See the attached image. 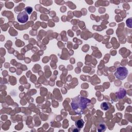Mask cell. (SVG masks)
Masks as SVG:
<instances>
[{"mask_svg": "<svg viewBox=\"0 0 132 132\" xmlns=\"http://www.w3.org/2000/svg\"><path fill=\"white\" fill-rule=\"evenodd\" d=\"M90 102L91 101L88 98L78 96L72 99L71 106L73 110L77 114L80 115L83 114V111L87 108Z\"/></svg>", "mask_w": 132, "mask_h": 132, "instance_id": "obj_1", "label": "cell"}, {"mask_svg": "<svg viewBox=\"0 0 132 132\" xmlns=\"http://www.w3.org/2000/svg\"><path fill=\"white\" fill-rule=\"evenodd\" d=\"M128 73V71L126 68L124 67H120L117 69L114 75L118 79L123 80L127 77Z\"/></svg>", "mask_w": 132, "mask_h": 132, "instance_id": "obj_2", "label": "cell"}, {"mask_svg": "<svg viewBox=\"0 0 132 132\" xmlns=\"http://www.w3.org/2000/svg\"><path fill=\"white\" fill-rule=\"evenodd\" d=\"M17 20L20 23H25L28 20V14L25 11L19 13L17 16Z\"/></svg>", "mask_w": 132, "mask_h": 132, "instance_id": "obj_3", "label": "cell"}, {"mask_svg": "<svg viewBox=\"0 0 132 132\" xmlns=\"http://www.w3.org/2000/svg\"><path fill=\"white\" fill-rule=\"evenodd\" d=\"M116 95L119 99H123V98L125 97V96L126 95V90L124 89L121 88L119 89V90L118 91V92L116 93Z\"/></svg>", "mask_w": 132, "mask_h": 132, "instance_id": "obj_4", "label": "cell"}, {"mask_svg": "<svg viewBox=\"0 0 132 132\" xmlns=\"http://www.w3.org/2000/svg\"><path fill=\"white\" fill-rule=\"evenodd\" d=\"M84 121L82 119H80L75 122V126L77 128H82L84 126Z\"/></svg>", "mask_w": 132, "mask_h": 132, "instance_id": "obj_5", "label": "cell"}, {"mask_svg": "<svg viewBox=\"0 0 132 132\" xmlns=\"http://www.w3.org/2000/svg\"><path fill=\"white\" fill-rule=\"evenodd\" d=\"M101 109L104 110H107L109 109V107L108 104L107 103L104 102V103H102V104H101Z\"/></svg>", "mask_w": 132, "mask_h": 132, "instance_id": "obj_6", "label": "cell"}, {"mask_svg": "<svg viewBox=\"0 0 132 132\" xmlns=\"http://www.w3.org/2000/svg\"><path fill=\"white\" fill-rule=\"evenodd\" d=\"M25 11L29 15L31 14L32 11H33V8L31 7H27L25 8Z\"/></svg>", "mask_w": 132, "mask_h": 132, "instance_id": "obj_7", "label": "cell"}]
</instances>
